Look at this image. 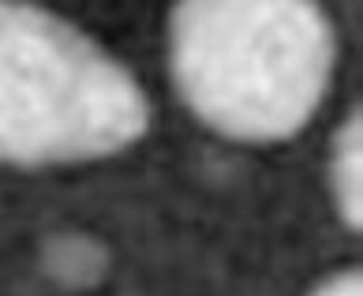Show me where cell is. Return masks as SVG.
<instances>
[{"label":"cell","mask_w":363,"mask_h":296,"mask_svg":"<svg viewBox=\"0 0 363 296\" xmlns=\"http://www.w3.org/2000/svg\"><path fill=\"white\" fill-rule=\"evenodd\" d=\"M45 266L64 285H94L105 274V266H109V255L94 236L64 233L45 244Z\"/></svg>","instance_id":"obj_4"},{"label":"cell","mask_w":363,"mask_h":296,"mask_svg":"<svg viewBox=\"0 0 363 296\" xmlns=\"http://www.w3.org/2000/svg\"><path fill=\"white\" fill-rule=\"evenodd\" d=\"M311 296H363L359 270H341V274H330L326 281H318V285L311 289Z\"/></svg>","instance_id":"obj_5"},{"label":"cell","mask_w":363,"mask_h":296,"mask_svg":"<svg viewBox=\"0 0 363 296\" xmlns=\"http://www.w3.org/2000/svg\"><path fill=\"white\" fill-rule=\"evenodd\" d=\"M337 42L315 0H184L169 16L180 98L240 143L296 136L326 98Z\"/></svg>","instance_id":"obj_1"},{"label":"cell","mask_w":363,"mask_h":296,"mask_svg":"<svg viewBox=\"0 0 363 296\" xmlns=\"http://www.w3.org/2000/svg\"><path fill=\"white\" fill-rule=\"evenodd\" d=\"M359 105L345 116L333 139V158H330V187L333 203H337L341 221L359 233L363 225V120Z\"/></svg>","instance_id":"obj_3"},{"label":"cell","mask_w":363,"mask_h":296,"mask_svg":"<svg viewBox=\"0 0 363 296\" xmlns=\"http://www.w3.org/2000/svg\"><path fill=\"white\" fill-rule=\"evenodd\" d=\"M146 128V94L116 57L45 8L0 0V165L113 158Z\"/></svg>","instance_id":"obj_2"}]
</instances>
